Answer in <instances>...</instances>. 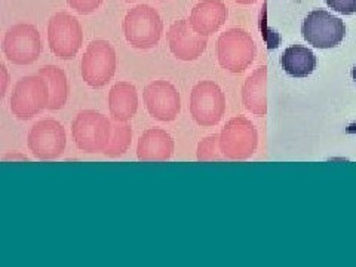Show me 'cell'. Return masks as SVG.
I'll return each instance as SVG.
<instances>
[{"instance_id": "cell-1", "label": "cell", "mask_w": 356, "mask_h": 267, "mask_svg": "<svg viewBox=\"0 0 356 267\" xmlns=\"http://www.w3.org/2000/svg\"><path fill=\"white\" fill-rule=\"evenodd\" d=\"M122 29L132 48L146 51L159 43L163 33V21L154 8L138 5L127 14Z\"/></svg>"}, {"instance_id": "cell-2", "label": "cell", "mask_w": 356, "mask_h": 267, "mask_svg": "<svg viewBox=\"0 0 356 267\" xmlns=\"http://www.w3.org/2000/svg\"><path fill=\"white\" fill-rule=\"evenodd\" d=\"M49 85L38 73L19 79L10 97V111L19 120H29L48 108Z\"/></svg>"}, {"instance_id": "cell-3", "label": "cell", "mask_w": 356, "mask_h": 267, "mask_svg": "<svg viewBox=\"0 0 356 267\" xmlns=\"http://www.w3.org/2000/svg\"><path fill=\"white\" fill-rule=\"evenodd\" d=\"M72 136L77 149L82 152H104L111 138V124L99 111L83 110L73 120Z\"/></svg>"}, {"instance_id": "cell-4", "label": "cell", "mask_w": 356, "mask_h": 267, "mask_svg": "<svg viewBox=\"0 0 356 267\" xmlns=\"http://www.w3.org/2000/svg\"><path fill=\"white\" fill-rule=\"evenodd\" d=\"M116 52L107 40L95 39L88 44L82 58V77L88 86L103 88L116 73Z\"/></svg>"}, {"instance_id": "cell-5", "label": "cell", "mask_w": 356, "mask_h": 267, "mask_svg": "<svg viewBox=\"0 0 356 267\" xmlns=\"http://www.w3.org/2000/svg\"><path fill=\"white\" fill-rule=\"evenodd\" d=\"M48 42L55 57L72 60L83 42L81 22L69 13L55 14L48 22Z\"/></svg>"}, {"instance_id": "cell-6", "label": "cell", "mask_w": 356, "mask_h": 267, "mask_svg": "<svg viewBox=\"0 0 356 267\" xmlns=\"http://www.w3.org/2000/svg\"><path fill=\"white\" fill-rule=\"evenodd\" d=\"M302 33L305 40L318 49L336 48L346 36V26L324 9H316L305 18Z\"/></svg>"}, {"instance_id": "cell-7", "label": "cell", "mask_w": 356, "mask_h": 267, "mask_svg": "<svg viewBox=\"0 0 356 267\" xmlns=\"http://www.w3.org/2000/svg\"><path fill=\"white\" fill-rule=\"evenodd\" d=\"M254 42L245 30L230 29L217 40L218 63L232 73H241L252 63Z\"/></svg>"}, {"instance_id": "cell-8", "label": "cell", "mask_w": 356, "mask_h": 267, "mask_svg": "<svg viewBox=\"0 0 356 267\" xmlns=\"http://www.w3.org/2000/svg\"><path fill=\"white\" fill-rule=\"evenodd\" d=\"M2 49L8 61L13 64H33L42 52L40 33L33 24H15L5 33Z\"/></svg>"}, {"instance_id": "cell-9", "label": "cell", "mask_w": 356, "mask_h": 267, "mask_svg": "<svg viewBox=\"0 0 356 267\" xmlns=\"http://www.w3.org/2000/svg\"><path fill=\"white\" fill-rule=\"evenodd\" d=\"M226 97L211 81L195 85L191 95V115L200 127H214L225 116Z\"/></svg>"}, {"instance_id": "cell-10", "label": "cell", "mask_w": 356, "mask_h": 267, "mask_svg": "<svg viewBox=\"0 0 356 267\" xmlns=\"http://www.w3.org/2000/svg\"><path fill=\"white\" fill-rule=\"evenodd\" d=\"M65 143V129L60 122L54 119L36 122L27 137V146L30 152L40 161H54L60 158L64 153Z\"/></svg>"}, {"instance_id": "cell-11", "label": "cell", "mask_w": 356, "mask_h": 267, "mask_svg": "<svg viewBox=\"0 0 356 267\" xmlns=\"http://www.w3.org/2000/svg\"><path fill=\"white\" fill-rule=\"evenodd\" d=\"M220 146L226 159H247L257 146V132L250 120L241 116L233 118L220 132Z\"/></svg>"}, {"instance_id": "cell-12", "label": "cell", "mask_w": 356, "mask_h": 267, "mask_svg": "<svg viewBox=\"0 0 356 267\" xmlns=\"http://www.w3.org/2000/svg\"><path fill=\"white\" fill-rule=\"evenodd\" d=\"M144 104L149 115L161 122H172L181 110V98L177 88L166 81H154L144 89Z\"/></svg>"}, {"instance_id": "cell-13", "label": "cell", "mask_w": 356, "mask_h": 267, "mask_svg": "<svg viewBox=\"0 0 356 267\" xmlns=\"http://www.w3.org/2000/svg\"><path fill=\"white\" fill-rule=\"evenodd\" d=\"M168 44L174 57L181 61H195L207 49L208 38L199 35L188 19L175 21L168 30Z\"/></svg>"}, {"instance_id": "cell-14", "label": "cell", "mask_w": 356, "mask_h": 267, "mask_svg": "<svg viewBox=\"0 0 356 267\" xmlns=\"http://www.w3.org/2000/svg\"><path fill=\"white\" fill-rule=\"evenodd\" d=\"M229 17V9L222 0H202L191 14L192 27L202 36H211L218 31Z\"/></svg>"}, {"instance_id": "cell-15", "label": "cell", "mask_w": 356, "mask_h": 267, "mask_svg": "<svg viewBox=\"0 0 356 267\" xmlns=\"http://www.w3.org/2000/svg\"><path fill=\"white\" fill-rule=\"evenodd\" d=\"M174 153V140L161 128H150L138 140L137 158L143 162H166Z\"/></svg>"}, {"instance_id": "cell-16", "label": "cell", "mask_w": 356, "mask_h": 267, "mask_svg": "<svg viewBox=\"0 0 356 267\" xmlns=\"http://www.w3.org/2000/svg\"><path fill=\"white\" fill-rule=\"evenodd\" d=\"M108 110L116 122H128L138 110L137 88L129 82H119L108 92Z\"/></svg>"}, {"instance_id": "cell-17", "label": "cell", "mask_w": 356, "mask_h": 267, "mask_svg": "<svg viewBox=\"0 0 356 267\" xmlns=\"http://www.w3.org/2000/svg\"><path fill=\"white\" fill-rule=\"evenodd\" d=\"M281 65L286 74L293 77H307L316 69V57L306 47L294 44L284 51Z\"/></svg>"}, {"instance_id": "cell-18", "label": "cell", "mask_w": 356, "mask_h": 267, "mask_svg": "<svg viewBox=\"0 0 356 267\" xmlns=\"http://www.w3.org/2000/svg\"><path fill=\"white\" fill-rule=\"evenodd\" d=\"M39 74L49 85L51 98H49L48 108L61 110L65 106L70 94V86H69V81H67L65 73L57 65H43L39 70Z\"/></svg>"}, {"instance_id": "cell-19", "label": "cell", "mask_w": 356, "mask_h": 267, "mask_svg": "<svg viewBox=\"0 0 356 267\" xmlns=\"http://www.w3.org/2000/svg\"><path fill=\"white\" fill-rule=\"evenodd\" d=\"M264 67L255 72L248 81L245 82L242 89V98L243 104L252 113L263 115L266 111V102H264Z\"/></svg>"}, {"instance_id": "cell-20", "label": "cell", "mask_w": 356, "mask_h": 267, "mask_svg": "<svg viewBox=\"0 0 356 267\" xmlns=\"http://www.w3.org/2000/svg\"><path fill=\"white\" fill-rule=\"evenodd\" d=\"M132 141V129L125 122H116L111 125V138L107 144L106 150L103 152L108 158H119L124 154Z\"/></svg>"}, {"instance_id": "cell-21", "label": "cell", "mask_w": 356, "mask_h": 267, "mask_svg": "<svg viewBox=\"0 0 356 267\" xmlns=\"http://www.w3.org/2000/svg\"><path fill=\"white\" fill-rule=\"evenodd\" d=\"M196 158L199 162H214L226 159L220 146V134L209 136L197 144Z\"/></svg>"}, {"instance_id": "cell-22", "label": "cell", "mask_w": 356, "mask_h": 267, "mask_svg": "<svg viewBox=\"0 0 356 267\" xmlns=\"http://www.w3.org/2000/svg\"><path fill=\"white\" fill-rule=\"evenodd\" d=\"M104 0H67V3L72 9H74L76 13H79L82 15L92 14L95 10L102 6Z\"/></svg>"}, {"instance_id": "cell-23", "label": "cell", "mask_w": 356, "mask_h": 267, "mask_svg": "<svg viewBox=\"0 0 356 267\" xmlns=\"http://www.w3.org/2000/svg\"><path fill=\"white\" fill-rule=\"evenodd\" d=\"M327 5L343 15H352L356 13V0H325Z\"/></svg>"}, {"instance_id": "cell-24", "label": "cell", "mask_w": 356, "mask_h": 267, "mask_svg": "<svg viewBox=\"0 0 356 267\" xmlns=\"http://www.w3.org/2000/svg\"><path fill=\"white\" fill-rule=\"evenodd\" d=\"M0 72H2V89H0V95L5 97V94H6V86H8V79H9L5 64H0Z\"/></svg>"}, {"instance_id": "cell-25", "label": "cell", "mask_w": 356, "mask_h": 267, "mask_svg": "<svg viewBox=\"0 0 356 267\" xmlns=\"http://www.w3.org/2000/svg\"><path fill=\"white\" fill-rule=\"evenodd\" d=\"M348 134H356V124H352L348 129H346Z\"/></svg>"}, {"instance_id": "cell-26", "label": "cell", "mask_w": 356, "mask_h": 267, "mask_svg": "<svg viewBox=\"0 0 356 267\" xmlns=\"http://www.w3.org/2000/svg\"><path fill=\"white\" fill-rule=\"evenodd\" d=\"M235 2H238V3H242V5H248V3H252V2H255V0H235Z\"/></svg>"}, {"instance_id": "cell-27", "label": "cell", "mask_w": 356, "mask_h": 267, "mask_svg": "<svg viewBox=\"0 0 356 267\" xmlns=\"http://www.w3.org/2000/svg\"><path fill=\"white\" fill-rule=\"evenodd\" d=\"M352 77H353V81H355V83H356V65L352 69Z\"/></svg>"}, {"instance_id": "cell-28", "label": "cell", "mask_w": 356, "mask_h": 267, "mask_svg": "<svg viewBox=\"0 0 356 267\" xmlns=\"http://www.w3.org/2000/svg\"><path fill=\"white\" fill-rule=\"evenodd\" d=\"M125 2H134V0H125Z\"/></svg>"}]
</instances>
